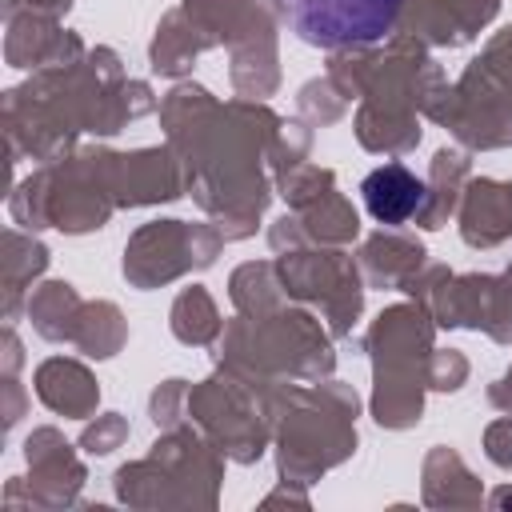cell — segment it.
I'll return each instance as SVG.
<instances>
[{"mask_svg": "<svg viewBox=\"0 0 512 512\" xmlns=\"http://www.w3.org/2000/svg\"><path fill=\"white\" fill-rule=\"evenodd\" d=\"M360 196H364V208H368L380 224H408V220L424 208L428 188H424V180H416L404 164H384V168H376V172L364 176Z\"/></svg>", "mask_w": 512, "mask_h": 512, "instance_id": "2", "label": "cell"}, {"mask_svg": "<svg viewBox=\"0 0 512 512\" xmlns=\"http://www.w3.org/2000/svg\"><path fill=\"white\" fill-rule=\"evenodd\" d=\"M404 0H276L284 24L312 48L376 44L392 32Z\"/></svg>", "mask_w": 512, "mask_h": 512, "instance_id": "1", "label": "cell"}]
</instances>
